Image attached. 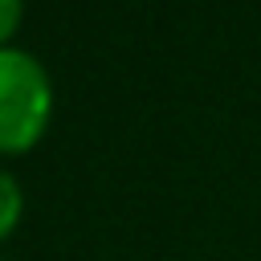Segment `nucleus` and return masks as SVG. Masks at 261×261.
Returning <instances> with one entry per match:
<instances>
[{
    "mask_svg": "<svg viewBox=\"0 0 261 261\" xmlns=\"http://www.w3.org/2000/svg\"><path fill=\"white\" fill-rule=\"evenodd\" d=\"M53 114V86L45 65L16 45L0 49V155L29 151Z\"/></svg>",
    "mask_w": 261,
    "mask_h": 261,
    "instance_id": "obj_1",
    "label": "nucleus"
},
{
    "mask_svg": "<svg viewBox=\"0 0 261 261\" xmlns=\"http://www.w3.org/2000/svg\"><path fill=\"white\" fill-rule=\"evenodd\" d=\"M20 212H24V192H20V184L0 167V241L20 224Z\"/></svg>",
    "mask_w": 261,
    "mask_h": 261,
    "instance_id": "obj_2",
    "label": "nucleus"
},
{
    "mask_svg": "<svg viewBox=\"0 0 261 261\" xmlns=\"http://www.w3.org/2000/svg\"><path fill=\"white\" fill-rule=\"evenodd\" d=\"M20 16H24V0H0V49H4V41L16 33Z\"/></svg>",
    "mask_w": 261,
    "mask_h": 261,
    "instance_id": "obj_3",
    "label": "nucleus"
}]
</instances>
